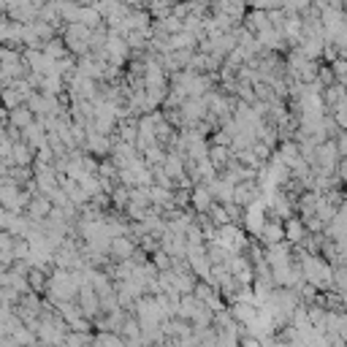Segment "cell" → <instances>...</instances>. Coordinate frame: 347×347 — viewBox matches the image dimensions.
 <instances>
[{
	"label": "cell",
	"mask_w": 347,
	"mask_h": 347,
	"mask_svg": "<svg viewBox=\"0 0 347 347\" xmlns=\"http://www.w3.org/2000/svg\"><path fill=\"white\" fill-rule=\"evenodd\" d=\"M222 160H225V150H222V147H217V150H212V163H214V166H220Z\"/></svg>",
	"instance_id": "obj_4"
},
{
	"label": "cell",
	"mask_w": 347,
	"mask_h": 347,
	"mask_svg": "<svg viewBox=\"0 0 347 347\" xmlns=\"http://www.w3.org/2000/svg\"><path fill=\"white\" fill-rule=\"evenodd\" d=\"M260 233H263V239H266V241H271V244H277L280 239H285V228H282V222H263Z\"/></svg>",
	"instance_id": "obj_1"
},
{
	"label": "cell",
	"mask_w": 347,
	"mask_h": 347,
	"mask_svg": "<svg viewBox=\"0 0 347 347\" xmlns=\"http://www.w3.org/2000/svg\"><path fill=\"white\" fill-rule=\"evenodd\" d=\"M282 228H285V236H288L290 241H299L301 233H304V222L301 220H290L288 225H282Z\"/></svg>",
	"instance_id": "obj_2"
},
{
	"label": "cell",
	"mask_w": 347,
	"mask_h": 347,
	"mask_svg": "<svg viewBox=\"0 0 347 347\" xmlns=\"http://www.w3.org/2000/svg\"><path fill=\"white\" fill-rule=\"evenodd\" d=\"M193 203H195L198 209H206V206H212V198L206 195V190H203V187H198L195 193H193Z\"/></svg>",
	"instance_id": "obj_3"
}]
</instances>
